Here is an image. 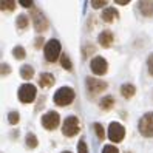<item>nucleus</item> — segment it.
I'll return each mask as SVG.
<instances>
[{"label": "nucleus", "mask_w": 153, "mask_h": 153, "mask_svg": "<svg viewBox=\"0 0 153 153\" xmlns=\"http://www.w3.org/2000/svg\"><path fill=\"white\" fill-rule=\"evenodd\" d=\"M74 96H76V93L71 87H60L54 93V96H53V101L59 107H67L74 101Z\"/></svg>", "instance_id": "nucleus-1"}, {"label": "nucleus", "mask_w": 153, "mask_h": 153, "mask_svg": "<svg viewBox=\"0 0 153 153\" xmlns=\"http://www.w3.org/2000/svg\"><path fill=\"white\" fill-rule=\"evenodd\" d=\"M45 59H47L50 64L56 62L62 54H60V42L57 39H50L45 43Z\"/></svg>", "instance_id": "nucleus-2"}, {"label": "nucleus", "mask_w": 153, "mask_h": 153, "mask_svg": "<svg viewBox=\"0 0 153 153\" xmlns=\"http://www.w3.org/2000/svg\"><path fill=\"white\" fill-rule=\"evenodd\" d=\"M138 130L144 138H153V111H147L139 119Z\"/></svg>", "instance_id": "nucleus-3"}, {"label": "nucleus", "mask_w": 153, "mask_h": 153, "mask_svg": "<svg viewBox=\"0 0 153 153\" xmlns=\"http://www.w3.org/2000/svg\"><path fill=\"white\" fill-rule=\"evenodd\" d=\"M79 119L76 116H68L65 118L64 124H62V133H64V136L67 138H73L79 133Z\"/></svg>", "instance_id": "nucleus-4"}, {"label": "nucleus", "mask_w": 153, "mask_h": 153, "mask_svg": "<svg viewBox=\"0 0 153 153\" xmlns=\"http://www.w3.org/2000/svg\"><path fill=\"white\" fill-rule=\"evenodd\" d=\"M85 85H87L88 93H91V94H99V93H102L108 88V84L107 82H104V80H101V79L91 77V76L85 77Z\"/></svg>", "instance_id": "nucleus-5"}, {"label": "nucleus", "mask_w": 153, "mask_h": 153, "mask_svg": "<svg viewBox=\"0 0 153 153\" xmlns=\"http://www.w3.org/2000/svg\"><path fill=\"white\" fill-rule=\"evenodd\" d=\"M36 94H37V90L33 84H23L19 88V99L23 104H31L36 99Z\"/></svg>", "instance_id": "nucleus-6"}, {"label": "nucleus", "mask_w": 153, "mask_h": 153, "mask_svg": "<svg viewBox=\"0 0 153 153\" xmlns=\"http://www.w3.org/2000/svg\"><path fill=\"white\" fill-rule=\"evenodd\" d=\"M31 19H33V26H34V30L37 31V33L47 31V28H48V20H47V17L43 16L42 11H39L37 8H34L33 13H31Z\"/></svg>", "instance_id": "nucleus-7"}, {"label": "nucleus", "mask_w": 153, "mask_h": 153, "mask_svg": "<svg viewBox=\"0 0 153 153\" xmlns=\"http://www.w3.org/2000/svg\"><path fill=\"white\" fill-rule=\"evenodd\" d=\"M125 138V128L119 122H110L108 125V139L111 142H121Z\"/></svg>", "instance_id": "nucleus-8"}, {"label": "nucleus", "mask_w": 153, "mask_h": 153, "mask_svg": "<svg viewBox=\"0 0 153 153\" xmlns=\"http://www.w3.org/2000/svg\"><path fill=\"white\" fill-rule=\"evenodd\" d=\"M90 70H91L93 74H96V76H104L107 73V70H108V62L101 56H96V57L91 59V62H90Z\"/></svg>", "instance_id": "nucleus-9"}, {"label": "nucleus", "mask_w": 153, "mask_h": 153, "mask_svg": "<svg viewBox=\"0 0 153 153\" xmlns=\"http://www.w3.org/2000/svg\"><path fill=\"white\" fill-rule=\"evenodd\" d=\"M42 125H43V128H47V130H54L57 128V125L60 122V116L59 113L56 111H48V113H45L42 116Z\"/></svg>", "instance_id": "nucleus-10"}, {"label": "nucleus", "mask_w": 153, "mask_h": 153, "mask_svg": "<svg viewBox=\"0 0 153 153\" xmlns=\"http://www.w3.org/2000/svg\"><path fill=\"white\" fill-rule=\"evenodd\" d=\"M113 40H114V36H113L111 31H102L101 34L97 36V42L101 43L102 48H110Z\"/></svg>", "instance_id": "nucleus-11"}, {"label": "nucleus", "mask_w": 153, "mask_h": 153, "mask_svg": "<svg viewBox=\"0 0 153 153\" xmlns=\"http://www.w3.org/2000/svg\"><path fill=\"white\" fill-rule=\"evenodd\" d=\"M101 17H102V20H104V22L111 23L114 19H118V17H119V13H118V10H116V8L108 6V8H105V10L102 11Z\"/></svg>", "instance_id": "nucleus-12"}, {"label": "nucleus", "mask_w": 153, "mask_h": 153, "mask_svg": "<svg viewBox=\"0 0 153 153\" xmlns=\"http://www.w3.org/2000/svg\"><path fill=\"white\" fill-rule=\"evenodd\" d=\"M37 84L42 88H50V87H53V84H54V76H53L51 73H40Z\"/></svg>", "instance_id": "nucleus-13"}, {"label": "nucleus", "mask_w": 153, "mask_h": 153, "mask_svg": "<svg viewBox=\"0 0 153 153\" xmlns=\"http://www.w3.org/2000/svg\"><path fill=\"white\" fill-rule=\"evenodd\" d=\"M139 6V11L144 17H152L153 16V2L150 0H144V2H139L138 3Z\"/></svg>", "instance_id": "nucleus-14"}, {"label": "nucleus", "mask_w": 153, "mask_h": 153, "mask_svg": "<svg viewBox=\"0 0 153 153\" xmlns=\"http://www.w3.org/2000/svg\"><path fill=\"white\" fill-rule=\"evenodd\" d=\"M134 93H136V87H134L133 84H124L121 87V94L125 99H131L134 96Z\"/></svg>", "instance_id": "nucleus-15"}, {"label": "nucleus", "mask_w": 153, "mask_h": 153, "mask_svg": "<svg viewBox=\"0 0 153 153\" xmlns=\"http://www.w3.org/2000/svg\"><path fill=\"white\" fill-rule=\"evenodd\" d=\"M113 105H114V97L113 96H105V97H102L101 101H99V108L104 110V111L111 110Z\"/></svg>", "instance_id": "nucleus-16"}, {"label": "nucleus", "mask_w": 153, "mask_h": 153, "mask_svg": "<svg viewBox=\"0 0 153 153\" xmlns=\"http://www.w3.org/2000/svg\"><path fill=\"white\" fill-rule=\"evenodd\" d=\"M25 142H26V147L28 149H36L39 146V139H37V136H36L34 133H26V136H25Z\"/></svg>", "instance_id": "nucleus-17"}, {"label": "nucleus", "mask_w": 153, "mask_h": 153, "mask_svg": "<svg viewBox=\"0 0 153 153\" xmlns=\"http://www.w3.org/2000/svg\"><path fill=\"white\" fill-rule=\"evenodd\" d=\"M20 76L25 79V80H30L33 76H34V68L31 65H22L20 67Z\"/></svg>", "instance_id": "nucleus-18"}, {"label": "nucleus", "mask_w": 153, "mask_h": 153, "mask_svg": "<svg viewBox=\"0 0 153 153\" xmlns=\"http://www.w3.org/2000/svg\"><path fill=\"white\" fill-rule=\"evenodd\" d=\"M28 25H30V19H28L25 14H20V16L16 19V26H17L19 30H26V28H28Z\"/></svg>", "instance_id": "nucleus-19"}, {"label": "nucleus", "mask_w": 153, "mask_h": 153, "mask_svg": "<svg viewBox=\"0 0 153 153\" xmlns=\"http://www.w3.org/2000/svg\"><path fill=\"white\" fill-rule=\"evenodd\" d=\"M13 56H14L16 59L22 60V59H25V57H26V51H25V48H23V47L17 45V47H14V48H13Z\"/></svg>", "instance_id": "nucleus-20"}, {"label": "nucleus", "mask_w": 153, "mask_h": 153, "mask_svg": "<svg viewBox=\"0 0 153 153\" xmlns=\"http://www.w3.org/2000/svg\"><path fill=\"white\" fill-rule=\"evenodd\" d=\"M60 64H62V67H64L65 70H68V71L73 70V64H71V59L68 57L67 53H64V54L60 56Z\"/></svg>", "instance_id": "nucleus-21"}, {"label": "nucleus", "mask_w": 153, "mask_h": 153, "mask_svg": "<svg viewBox=\"0 0 153 153\" xmlns=\"http://www.w3.org/2000/svg\"><path fill=\"white\" fill-rule=\"evenodd\" d=\"M16 8V2H13V0H2V2H0V10L2 11H13Z\"/></svg>", "instance_id": "nucleus-22"}, {"label": "nucleus", "mask_w": 153, "mask_h": 153, "mask_svg": "<svg viewBox=\"0 0 153 153\" xmlns=\"http://www.w3.org/2000/svg\"><path fill=\"white\" fill-rule=\"evenodd\" d=\"M93 128H94V131H96V134H97V138L101 139V141H104L105 139V130H104V127L99 122H94L93 124Z\"/></svg>", "instance_id": "nucleus-23"}, {"label": "nucleus", "mask_w": 153, "mask_h": 153, "mask_svg": "<svg viewBox=\"0 0 153 153\" xmlns=\"http://www.w3.org/2000/svg\"><path fill=\"white\" fill-rule=\"evenodd\" d=\"M19 121H20V114H19V111H10V113H8V122H10L11 125L19 124Z\"/></svg>", "instance_id": "nucleus-24"}, {"label": "nucleus", "mask_w": 153, "mask_h": 153, "mask_svg": "<svg viewBox=\"0 0 153 153\" xmlns=\"http://www.w3.org/2000/svg\"><path fill=\"white\" fill-rule=\"evenodd\" d=\"M94 51H96V48L93 47V45H84V47H82V54H84V59L90 57Z\"/></svg>", "instance_id": "nucleus-25"}, {"label": "nucleus", "mask_w": 153, "mask_h": 153, "mask_svg": "<svg viewBox=\"0 0 153 153\" xmlns=\"http://www.w3.org/2000/svg\"><path fill=\"white\" fill-rule=\"evenodd\" d=\"M102 153H119L118 147H114V146H110V144H107V146L102 147Z\"/></svg>", "instance_id": "nucleus-26"}, {"label": "nucleus", "mask_w": 153, "mask_h": 153, "mask_svg": "<svg viewBox=\"0 0 153 153\" xmlns=\"http://www.w3.org/2000/svg\"><path fill=\"white\" fill-rule=\"evenodd\" d=\"M77 153H88V149H87V144L84 139H80L79 144H77Z\"/></svg>", "instance_id": "nucleus-27"}, {"label": "nucleus", "mask_w": 153, "mask_h": 153, "mask_svg": "<svg viewBox=\"0 0 153 153\" xmlns=\"http://www.w3.org/2000/svg\"><path fill=\"white\" fill-rule=\"evenodd\" d=\"M107 0H93L91 2V6L96 8V10H99V8H102V6H107Z\"/></svg>", "instance_id": "nucleus-28"}, {"label": "nucleus", "mask_w": 153, "mask_h": 153, "mask_svg": "<svg viewBox=\"0 0 153 153\" xmlns=\"http://www.w3.org/2000/svg\"><path fill=\"white\" fill-rule=\"evenodd\" d=\"M147 68H149V74L153 77V53L149 56V59H147Z\"/></svg>", "instance_id": "nucleus-29"}, {"label": "nucleus", "mask_w": 153, "mask_h": 153, "mask_svg": "<svg viewBox=\"0 0 153 153\" xmlns=\"http://www.w3.org/2000/svg\"><path fill=\"white\" fill-rule=\"evenodd\" d=\"M23 8H33V10H34V2H30V0H20V2H19Z\"/></svg>", "instance_id": "nucleus-30"}, {"label": "nucleus", "mask_w": 153, "mask_h": 153, "mask_svg": "<svg viewBox=\"0 0 153 153\" xmlns=\"http://www.w3.org/2000/svg\"><path fill=\"white\" fill-rule=\"evenodd\" d=\"M11 73V67L8 64H2V76H6Z\"/></svg>", "instance_id": "nucleus-31"}, {"label": "nucleus", "mask_w": 153, "mask_h": 153, "mask_svg": "<svg viewBox=\"0 0 153 153\" xmlns=\"http://www.w3.org/2000/svg\"><path fill=\"white\" fill-rule=\"evenodd\" d=\"M43 43H45L43 37H36V40H34V47H36V48H42V47H43Z\"/></svg>", "instance_id": "nucleus-32"}, {"label": "nucleus", "mask_w": 153, "mask_h": 153, "mask_svg": "<svg viewBox=\"0 0 153 153\" xmlns=\"http://www.w3.org/2000/svg\"><path fill=\"white\" fill-rule=\"evenodd\" d=\"M130 0H116V5H128Z\"/></svg>", "instance_id": "nucleus-33"}, {"label": "nucleus", "mask_w": 153, "mask_h": 153, "mask_svg": "<svg viewBox=\"0 0 153 153\" xmlns=\"http://www.w3.org/2000/svg\"><path fill=\"white\" fill-rule=\"evenodd\" d=\"M62 153H71V152H68V150H65V152H62Z\"/></svg>", "instance_id": "nucleus-34"}, {"label": "nucleus", "mask_w": 153, "mask_h": 153, "mask_svg": "<svg viewBox=\"0 0 153 153\" xmlns=\"http://www.w3.org/2000/svg\"><path fill=\"white\" fill-rule=\"evenodd\" d=\"M125 153H130V152H125Z\"/></svg>", "instance_id": "nucleus-35"}]
</instances>
